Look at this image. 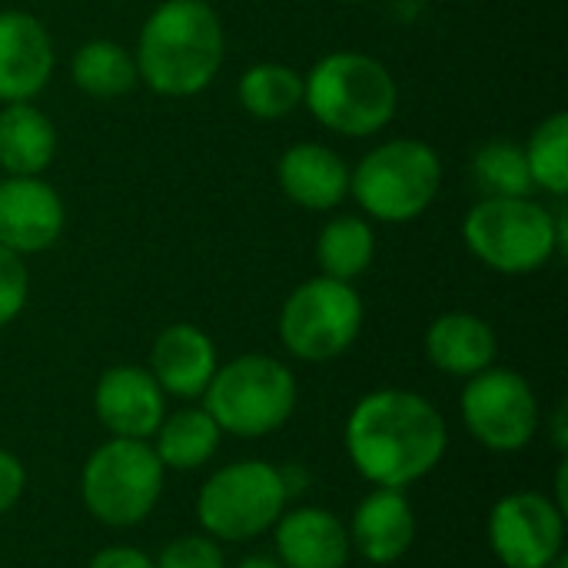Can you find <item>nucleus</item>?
Returning <instances> with one entry per match:
<instances>
[{
    "label": "nucleus",
    "instance_id": "32",
    "mask_svg": "<svg viewBox=\"0 0 568 568\" xmlns=\"http://www.w3.org/2000/svg\"><path fill=\"white\" fill-rule=\"evenodd\" d=\"M236 568H283L276 559H270V556H250V559H243Z\"/></svg>",
    "mask_w": 568,
    "mask_h": 568
},
{
    "label": "nucleus",
    "instance_id": "30",
    "mask_svg": "<svg viewBox=\"0 0 568 568\" xmlns=\"http://www.w3.org/2000/svg\"><path fill=\"white\" fill-rule=\"evenodd\" d=\"M87 568H156V562L133 546H106L90 559Z\"/></svg>",
    "mask_w": 568,
    "mask_h": 568
},
{
    "label": "nucleus",
    "instance_id": "28",
    "mask_svg": "<svg viewBox=\"0 0 568 568\" xmlns=\"http://www.w3.org/2000/svg\"><path fill=\"white\" fill-rule=\"evenodd\" d=\"M27 296H30V270L23 256L0 246V329L23 313Z\"/></svg>",
    "mask_w": 568,
    "mask_h": 568
},
{
    "label": "nucleus",
    "instance_id": "31",
    "mask_svg": "<svg viewBox=\"0 0 568 568\" xmlns=\"http://www.w3.org/2000/svg\"><path fill=\"white\" fill-rule=\"evenodd\" d=\"M568 406L566 403H559V409H556V423H552V443H556V449L566 456L568 449V429H566V413Z\"/></svg>",
    "mask_w": 568,
    "mask_h": 568
},
{
    "label": "nucleus",
    "instance_id": "18",
    "mask_svg": "<svg viewBox=\"0 0 568 568\" xmlns=\"http://www.w3.org/2000/svg\"><path fill=\"white\" fill-rule=\"evenodd\" d=\"M276 562L283 568H346L353 556L349 529L320 506H303L276 519Z\"/></svg>",
    "mask_w": 568,
    "mask_h": 568
},
{
    "label": "nucleus",
    "instance_id": "13",
    "mask_svg": "<svg viewBox=\"0 0 568 568\" xmlns=\"http://www.w3.org/2000/svg\"><path fill=\"white\" fill-rule=\"evenodd\" d=\"M100 426L116 439H153L166 416V393L143 366H110L93 389Z\"/></svg>",
    "mask_w": 568,
    "mask_h": 568
},
{
    "label": "nucleus",
    "instance_id": "24",
    "mask_svg": "<svg viewBox=\"0 0 568 568\" xmlns=\"http://www.w3.org/2000/svg\"><path fill=\"white\" fill-rule=\"evenodd\" d=\"M236 100L256 120H286L303 106V73L276 60L253 63L236 83Z\"/></svg>",
    "mask_w": 568,
    "mask_h": 568
},
{
    "label": "nucleus",
    "instance_id": "29",
    "mask_svg": "<svg viewBox=\"0 0 568 568\" xmlns=\"http://www.w3.org/2000/svg\"><path fill=\"white\" fill-rule=\"evenodd\" d=\"M23 486H27L23 463H20L13 453L0 449V516H7V513L20 503Z\"/></svg>",
    "mask_w": 568,
    "mask_h": 568
},
{
    "label": "nucleus",
    "instance_id": "9",
    "mask_svg": "<svg viewBox=\"0 0 568 568\" xmlns=\"http://www.w3.org/2000/svg\"><path fill=\"white\" fill-rule=\"evenodd\" d=\"M363 329V300L353 283L313 276L300 283L280 310V339L303 363L343 356Z\"/></svg>",
    "mask_w": 568,
    "mask_h": 568
},
{
    "label": "nucleus",
    "instance_id": "12",
    "mask_svg": "<svg viewBox=\"0 0 568 568\" xmlns=\"http://www.w3.org/2000/svg\"><path fill=\"white\" fill-rule=\"evenodd\" d=\"M67 226V206L43 176L0 180V246L17 256L47 253Z\"/></svg>",
    "mask_w": 568,
    "mask_h": 568
},
{
    "label": "nucleus",
    "instance_id": "14",
    "mask_svg": "<svg viewBox=\"0 0 568 568\" xmlns=\"http://www.w3.org/2000/svg\"><path fill=\"white\" fill-rule=\"evenodd\" d=\"M57 67L53 37L27 10H0V103L33 100Z\"/></svg>",
    "mask_w": 568,
    "mask_h": 568
},
{
    "label": "nucleus",
    "instance_id": "3",
    "mask_svg": "<svg viewBox=\"0 0 568 568\" xmlns=\"http://www.w3.org/2000/svg\"><path fill=\"white\" fill-rule=\"evenodd\" d=\"M469 253L493 273L529 276L568 253V210L536 196H483L463 220Z\"/></svg>",
    "mask_w": 568,
    "mask_h": 568
},
{
    "label": "nucleus",
    "instance_id": "21",
    "mask_svg": "<svg viewBox=\"0 0 568 568\" xmlns=\"http://www.w3.org/2000/svg\"><path fill=\"white\" fill-rule=\"evenodd\" d=\"M220 439L223 429L213 423V416L203 406H186L163 416V423L153 433V453L163 463V469L193 473L216 456Z\"/></svg>",
    "mask_w": 568,
    "mask_h": 568
},
{
    "label": "nucleus",
    "instance_id": "16",
    "mask_svg": "<svg viewBox=\"0 0 568 568\" xmlns=\"http://www.w3.org/2000/svg\"><path fill=\"white\" fill-rule=\"evenodd\" d=\"M216 366L213 339L193 323H170L150 349V376L176 399H200Z\"/></svg>",
    "mask_w": 568,
    "mask_h": 568
},
{
    "label": "nucleus",
    "instance_id": "34",
    "mask_svg": "<svg viewBox=\"0 0 568 568\" xmlns=\"http://www.w3.org/2000/svg\"><path fill=\"white\" fill-rule=\"evenodd\" d=\"M336 3H366V0H336Z\"/></svg>",
    "mask_w": 568,
    "mask_h": 568
},
{
    "label": "nucleus",
    "instance_id": "27",
    "mask_svg": "<svg viewBox=\"0 0 568 568\" xmlns=\"http://www.w3.org/2000/svg\"><path fill=\"white\" fill-rule=\"evenodd\" d=\"M156 568H226L223 546L213 536H180L153 559Z\"/></svg>",
    "mask_w": 568,
    "mask_h": 568
},
{
    "label": "nucleus",
    "instance_id": "17",
    "mask_svg": "<svg viewBox=\"0 0 568 568\" xmlns=\"http://www.w3.org/2000/svg\"><path fill=\"white\" fill-rule=\"evenodd\" d=\"M349 529V542L353 549L373 562V566H393L399 562L416 539V513L406 499L403 489H379L369 493L356 513Z\"/></svg>",
    "mask_w": 568,
    "mask_h": 568
},
{
    "label": "nucleus",
    "instance_id": "5",
    "mask_svg": "<svg viewBox=\"0 0 568 568\" xmlns=\"http://www.w3.org/2000/svg\"><path fill=\"white\" fill-rule=\"evenodd\" d=\"M443 190L439 153L416 136H393L349 166V196L376 223L419 220Z\"/></svg>",
    "mask_w": 568,
    "mask_h": 568
},
{
    "label": "nucleus",
    "instance_id": "8",
    "mask_svg": "<svg viewBox=\"0 0 568 568\" xmlns=\"http://www.w3.org/2000/svg\"><path fill=\"white\" fill-rule=\"evenodd\" d=\"M286 499L290 489L283 469L263 459H240L203 483L196 496V519L216 542H246L276 526L286 513Z\"/></svg>",
    "mask_w": 568,
    "mask_h": 568
},
{
    "label": "nucleus",
    "instance_id": "26",
    "mask_svg": "<svg viewBox=\"0 0 568 568\" xmlns=\"http://www.w3.org/2000/svg\"><path fill=\"white\" fill-rule=\"evenodd\" d=\"M473 180L483 196H532L526 150L516 140H489L473 156Z\"/></svg>",
    "mask_w": 568,
    "mask_h": 568
},
{
    "label": "nucleus",
    "instance_id": "20",
    "mask_svg": "<svg viewBox=\"0 0 568 568\" xmlns=\"http://www.w3.org/2000/svg\"><path fill=\"white\" fill-rule=\"evenodd\" d=\"M57 126L33 100L0 106V170L3 176H43L57 156Z\"/></svg>",
    "mask_w": 568,
    "mask_h": 568
},
{
    "label": "nucleus",
    "instance_id": "4",
    "mask_svg": "<svg viewBox=\"0 0 568 568\" xmlns=\"http://www.w3.org/2000/svg\"><path fill=\"white\" fill-rule=\"evenodd\" d=\"M303 106L323 130L366 140L393 123L399 110V87L393 70L373 53L333 50L303 77Z\"/></svg>",
    "mask_w": 568,
    "mask_h": 568
},
{
    "label": "nucleus",
    "instance_id": "7",
    "mask_svg": "<svg viewBox=\"0 0 568 568\" xmlns=\"http://www.w3.org/2000/svg\"><path fill=\"white\" fill-rule=\"evenodd\" d=\"M166 469L146 439H106L80 473L87 513L110 529L140 526L160 503Z\"/></svg>",
    "mask_w": 568,
    "mask_h": 568
},
{
    "label": "nucleus",
    "instance_id": "11",
    "mask_svg": "<svg viewBox=\"0 0 568 568\" xmlns=\"http://www.w3.org/2000/svg\"><path fill=\"white\" fill-rule=\"evenodd\" d=\"M489 546L503 568H546L566 549V513L542 493H509L489 513Z\"/></svg>",
    "mask_w": 568,
    "mask_h": 568
},
{
    "label": "nucleus",
    "instance_id": "22",
    "mask_svg": "<svg viewBox=\"0 0 568 568\" xmlns=\"http://www.w3.org/2000/svg\"><path fill=\"white\" fill-rule=\"evenodd\" d=\"M70 80L87 97L113 100V97H126L140 83V73H136L133 50H126L116 40L100 37V40H87L73 50Z\"/></svg>",
    "mask_w": 568,
    "mask_h": 568
},
{
    "label": "nucleus",
    "instance_id": "15",
    "mask_svg": "<svg viewBox=\"0 0 568 568\" xmlns=\"http://www.w3.org/2000/svg\"><path fill=\"white\" fill-rule=\"evenodd\" d=\"M283 196L310 213H329L349 196V163L326 143H293L276 163Z\"/></svg>",
    "mask_w": 568,
    "mask_h": 568
},
{
    "label": "nucleus",
    "instance_id": "2",
    "mask_svg": "<svg viewBox=\"0 0 568 568\" xmlns=\"http://www.w3.org/2000/svg\"><path fill=\"white\" fill-rule=\"evenodd\" d=\"M223 20L206 0L156 3L143 20L133 50L140 83L170 100H186L213 87L223 70Z\"/></svg>",
    "mask_w": 568,
    "mask_h": 568
},
{
    "label": "nucleus",
    "instance_id": "25",
    "mask_svg": "<svg viewBox=\"0 0 568 568\" xmlns=\"http://www.w3.org/2000/svg\"><path fill=\"white\" fill-rule=\"evenodd\" d=\"M526 150V163H529V176H532V186L556 196V200H566L568 193V113L566 110H556L549 113L536 130L532 136L523 143Z\"/></svg>",
    "mask_w": 568,
    "mask_h": 568
},
{
    "label": "nucleus",
    "instance_id": "6",
    "mask_svg": "<svg viewBox=\"0 0 568 568\" xmlns=\"http://www.w3.org/2000/svg\"><path fill=\"white\" fill-rule=\"evenodd\" d=\"M200 399L223 433L260 439L276 433L293 416L300 389L286 363L266 353H246L216 366Z\"/></svg>",
    "mask_w": 568,
    "mask_h": 568
},
{
    "label": "nucleus",
    "instance_id": "10",
    "mask_svg": "<svg viewBox=\"0 0 568 568\" xmlns=\"http://www.w3.org/2000/svg\"><path fill=\"white\" fill-rule=\"evenodd\" d=\"M463 423L493 453H519L539 433V399L529 379L506 366H489L463 386Z\"/></svg>",
    "mask_w": 568,
    "mask_h": 568
},
{
    "label": "nucleus",
    "instance_id": "1",
    "mask_svg": "<svg viewBox=\"0 0 568 568\" xmlns=\"http://www.w3.org/2000/svg\"><path fill=\"white\" fill-rule=\"evenodd\" d=\"M343 443L363 479L379 489H406L443 463L449 429L426 396L376 389L353 406Z\"/></svg>",
    "mask_w": 568,
    "mask_h": 568
},
{
    "label": "nucleus",
    "instance_id": "23",
    "mask_svg": "<svg viewBox=\"0 0 568 568\" xmlns=\"http://www.w3.org/2000/svg\"><path fill=\"white\" fill-rule=\"evenodd\" d=\"M373 260H376V233L366 216L343 213L323 223L316 236V263L323 276L353 283L373 266Z\"/></svg>",
    "mask_w": 568,
    "mask_h": 568
},
{
    "label": "nucleus",
    "instance_id": "19",
    "mask_svg": "<svg viewBox=\"0 0 568 568\" xmlns=\"http://www.w3.org/2000/svg\"><path fill=\"white\" fill-rule=\"evenodd\" d=\"M423 346H426V359L439 373L459 379H469L496 366V353H499L496 329L476 313H443L439 320L429 323Z\"/></svg>",
    "mask_w": 568,
    "mask_h": 568
},
{
    "label": "nucleus",
    "instance_id": "33",
    "mask_svg": "<svg viewBox=\"0 0 568 568\" xmlns=\"http://www.w3.org/2000/svg\"><path fill=\"white\" fill-rule=\"evenodd\" d=\"M546 568H568L566 549H562V552H559V556H556V559H552V562H549V566H546Z\"/></svg>",
    "mask_w": 568,
    "mask_h": 568
}]
</instances>
